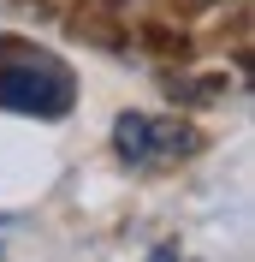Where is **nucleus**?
I'll return each instance as SVG.
<instances>
[{"mask_svg":"<svg viewBox=\"0 0 255 262\" xmlns=\"http://www.w3.org/2000/svg\"><path fill=\"white\" fill-rule=\"evenodd\" d=\"M155 262H178V256H172V250H160V256H155Z\"/></svg>","mask_w":255,"mask_h":262,"instance_id":"obj_3","label":"nucleus"},{"mask_svg":"<svg viewBox=\"0 0 255 262\" xmlns=\"http://www.w3.org/2000/svg\"><path fill=\"white\" fill-rule=\"evenodd\" d=\"M78 101V78L60 54L0 36V114H24V119H65Z\"/></svg>","mask_w":255,"mask_h":262,"instance_id":"obj_1","label":"nucleus"},{"mask_svg":"<svg viewBox=\"0 0 255 262\" xmlns=\"http://www.w3.org/2000/svg\"><path fill=\"white\" fill-rule=\"evenodd\" d=\"M190 125H178V119L166 114H143V107H131V114L113 119V155L131 167H160V161H172L178 149H190Z\"/></svg>","mask_w":255,"mask_h":262,"instance_id":"obj_2","label":"nucleus"}]
</instances>
